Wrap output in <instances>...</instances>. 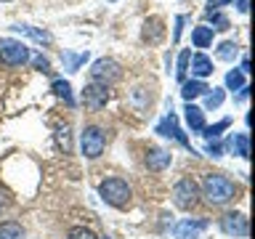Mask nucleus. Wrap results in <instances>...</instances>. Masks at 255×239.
<instances>
[{
  "mask_svg": "<svg viewBox=\"0 0 255 239\" xmlns=\"http://www.w3.org/2000/svg\"><path fill=\"white\" fill-rule=\"evenodd\" d=\"M191 43H194V48H207L213 43V27H207V24L194 27L191 29Z\"/></svg>",
  "mask_w": 255,
  "mask_h": 239,
  "instance_id": "nucleus-15",
  "label": "nucleus"
},
{
  "mask_svg": "<svg viewBox=\"0 0 255 239\" xmlns=\"http://www.w3.org/2000/svg\"><path fill=\"white\" fill-rule=\"evenodd\" d=\"M189 61H191V75H194L197 80H202V77H207V75H213V61L207 59L205 53H194Z\"/></svg>",
  "mask_w": 255,
  "mask_h": 239,
  "instance_id": "nucleus-13",
  "label": "nucleus"
},
{
  "mask_svg": "<svg viewBox=\"0 0 255 239\" xmlns=\"http://www.w3.org/2000/svg\"><path fill=\"white\" fill-rule=\"evenodd\" d=\"M247 8H250V0H237V11L239 13H247Z\"/></svg>",
  "mask_w": 255,
  "mask_h": 239,
  "instance_id": "nucleus-32",
  "label": "nucleus"
},
{
  "mask_svg": "<svg viewBox=\"0 0 255 239\" xmlns=\"http://www.w3.org/2000/svg\"><path fill=\"white\" fill-rule=\"evenodd\" d=\"M165 35V27H162V19L159 16H151V19L143 21V32H141V37L146 40V43H159Z\"/></svg>",
  "mask_w": 255,
  "mask_h": 239,
  "instance_id": "nucleus-12",
  "label": "nucleus"
},
{
  "mask_svg": "<svg viewBox=\"0 0 255 239\" xmlns=\"http://www.w3.org/2000/svg\"><path fill=\"white\" fill-rule=\"evenodd\" d=\"M223 5H231V0H207V11H218Z\"/></svg>",
  "mask_w": 255,
  "mask_h": 239,
  "instance_id": "nucleus-30",
  "label": "nucleus"
},
{
  "mask_svg": "<svg viewBox=\"0 0 255 239\" xmlns=\"http://www.w3.org/2000/svg\"><path fill=\"white\" fill-rule=\"evenodd\" d=\"M0 61L8 64V67H21L24 61H29V48L21 40L3 37L0 40Z\"/></svg>",
  "mask_w": 255,
  "mask_h": 239,
  "instance_id": "nucleus-5",
  "label": "nucleus"
},
{
  "mask_svg": "<svg viewBox=\"0 0 255 239\" xmlns=\"http://www.w3.org/2000/svg\"><path fill=\"white\" fill-rule=\"evenodd\" d=\"M189 59H191V51H181V56H178V69H175V77L181 80H186V72H189Z\"/></svg>",
  "mask_w": 255,
  "mask_h": 239,
  "instance_id": "nucleus-24",
  "label": "nucleus"
},
{
  "mask_svg": "<svg viewBox=\"0 0 255 239\" xmlns=\"http://www.w3.org/2000/svg\"><path fill=\"white\" fill-rule=\"evenodd\" d=\"M85 59H88V53H64V61H67V69L69 72H77V67L80 64H85Z\"/></svg>",
  "mask_w": 255,
  "mask_h": 239,
  "instance_id": "nucleus-25",
  "label": "nucleus"
},
{
  "mask_svg": "<svg viewBox=\"0 0 255 239\" xmlns=\"http://www.w3.org/2000/svg\"><path fill=\"white\" fill-rule=\"evenodd\" d=\"M226 127H229V120H221V122H215V125H210V127H205L202 135H205V138H218L221 130H226Z\"/></svg>",
  "mask_w": 255,
  "mask_h": 239,
  "instance_id": "nucleus-27",
  "label": "nucleus"
},
{
  "mask_svg": "<svg viewBox=\"0 0 255 239\" xmlns=\"http://www.w3.org/2000/svg\"><path fill=\"white\" fill-rule=\"evenodd\" d=\"M80 146H83V154L88 159H99L104 154V149H107V135H104L101 127L88 125L83 135H80Z\"/></svg>",
  "mask_w": 255,
  "mask_h": 239,
  "instance_id": "nucleus-4",
  "label": "nucleus"
},
{
  "mask_svg": "<svg viewBox=\"0 0 255 239\" xmlns=\"http://www.w3.org/2000/svg\"><path fill=\"white\" fill-rule=\"evenodd\" d=\"M143 165H146L149 170H165V167L170 165V151H165V149H149L146 157H143Z\"/></svg>",
  "mask_w": 255,
  "mask_h": 239,
  "instance_id": "nucleus-11",
  "label": "nucleus"
},
{
  "mask_svg": "<svg viewBox=\"0 0 255 239\" xmlns=\"http://www.w3.org/2000/svg\"><path fill=\"white\" fill-rule=\"evenodd\" d=\"M237 194V186H234V181L226 178V175H221V173H210V175H205V181H202V194L199 197H205L210 205H226L231 202Z\"/></svg>",
  "mask_w": 255,
  "mask_h": 239,
  "instance_id": "nucleus-1",
  "label": "nucleus"
},
{
  "mask_svg": "<svg viewBox=\"0 0 255 239\" xmlns=\"http://www.w3.org/2000/svg\"><path fill=\"white\" fill-rule=\"evenodd\" d=\"M157 133L159 135H167V138H175V141H181L183 146H189V141H186V135L181 133V127H178V122H175V117L173 115H167L162 122L157 125Z\"/></svg>",
  "mask_w": 255,
  "mask_h": 239,
  "instance_id": "nucleus-10",
  "label": "nucleus"
},
{
  "mask_svg": "<svg viewBox=\"0 0 255 239\" xmlns=\"http://www.w3.org/2000/svg\"><path fill=\"white\" fill-rule=\"evenodd\" d=\"M53 93L59 96V99H64L67 104H72V85L67 83V80H53Z\"/></svg>",
  "mask_w": 255,
  "mask_h": 239,
  "instance_id": "nucleus-21",
  "label": "nucleus"
},
{
  "mask_svg": "<svg viewBox=\"0 0 255 239\" xmlns=\"http://www.w3.org/2000/svg\"><path fill=\"white\" fill-rule=\"evenodd\" d=\"M223 99H226V91H223V88H213V93L205 96V107L207 109H218L223 104Z\"/></svg>",
  "mask_w": 255,
  "mask_h": 239,
  "instance_id": "nucleus-22",
  "label": "nucleus"
},
{
  "mask_svg": "<svg viewBox=\"0 0 255 239\" xmlns=\"http://www.w3.org/2000/svg\"><path fill=\"white\" fill-rule=\"evenodd\" d=\"M67 239H99V237H96L91 229H85V226H75V229H69Z\"/></svg>",
  "mask_w": 255,
  "mask_h": 239,
  "instance_id": "nucleus-26",
  "label": "nucleus"
},
{
  "mask_svg": "<svg viewBox=\"0 0 255 239\" xmlns=\"http://www.w3.org/2000/svg\"><path fill=\"white\" fill-rule=\"evenodd\" d=\"M205 229H207L205 218H183L178 226L173 229V234H175V239H197Z\"/></svg>",
  "mask_w": 255,
  "mask_h": 239,
  "instance_id": "nucleus-9",
  "label": "nucleus"
},
{
  "mask_svg": "<svg viewBox=\"0 0 255 239\" xmlns=\"http://www.w3.org/2000/svg\"><path fill=\"white\" fill-rule=\"evenodd\" d=\"M226 88H229V91H242V88H245V72H239V69L229 72V75H226Z\"/></svg>",
  "mask_w": 255,
  "mask_h": 239,
  "instance_id": "nucleus-23",
  "label": "nucleus"
},
{
  "mask_svg": "<svg viewBox=\"0 0 255 239\" xmlns=\"http://www.w3.org/2000/svg\"><path fill=\"white\" fill-rule=\"evenodd\" d=\"M199 202V186L194 178H181L173 186V205L178 210H194Z\"/></svg>",
  "mask_w": 255,
  "mask_h": 239,
  "instance_id": "nucleus-3",
  "label": "nucleus"
},
{
  "mask_svg": "<svg viewBox=\"0 0 255 239\" xmlns=\"http://www.w3.org/2000/svg\"><path fill=\"white\" fill-rule=\"evenodd\" d=\"M221 231L229 237H247L250 234V223L242 213H226L221 218Z\"/></svg>",
  "mask_w": 255,
  "mask_h": 239,
  "instance_id": "nucleus-8",
  "label": "nucleus"
},
{
  "mask_svg": "<svg viewBox=\"0 0 255 239\" xmlns=\"http://www.w3.org/2000/svg\"><path fill=\"white\" fill-rule=\"evenodd\" d=\"M237 53H239V48H237V43H231V40H226V43H221L218 45V59L221 61H234L237 59Z\"/></svg>",
  "mask_w": 255,
  "mask_h": 239,
  "instance_id": "nucleus-20",
  "label": "nucleus"
},
{
  "mask_svg": "<svg viewBox=\"0 0 255 239\" xmlns=\"http://www.w3.org/2000/svg\"><path fill=\"white\" fill-rule=\"evenodd\" d=\"M91 77H93V83H101L109 88L112 83H117L123 77V69H120V64L115 59H96L91 67Z\"/></svg>",
  "mask_w": 255,
  "mask_h": 239,
  "instance_id": "nucleus-6",
  "label": "nucleus"
},
{
  "mask_svg": "<svg viewBox=\"0 0 255 239\" xmlns=\"http://www.w3.org/2000/svg\"><path fill=\"white\" fill-rule=\"evenodd\" d=\"M239 72H250V56H245V59H242V69H239Z\"/></svg>",
  "mask_w": 255,
  "mask_h": 239,
  "instance_id": "nucleus-33",
  "label": "nucleus"
},
{
  "mask_svg": "<svg viewBox=\"0 0 255 239\" xmlns=\"http://www.w3.org/2000/svg\"><path fill=\"white\" fill-rule=\"evenodd\" d=\"M99 194L107 205L123 210V207L130 205L133 191H130V186H128V181H123V178H107V181L99 183Z\"/></svg>",
  "mask_w": 255,
  "mask_h": 239,
  "instance_id": "nucleus-2",
  "label": "nucleus"
},
{
  "mask_svg": "<svg viewBox=\"0 0 255 239\" xmlns=\"http://www.w3.org/2000/svg\"><path fill=\"white\" fill-rule=\"evenodd\" d=\"M32 67L40 69V72H48V67H51V64H48L45 56H32Z\"/></svg>",
  "mask_w": 255,
  "mask_h": 239,
  "instance_id": "nucleus-29",
  "label": "nucleus"
},
{
  "mask_svg": "<svg viewBox=\"0 0 255 239\" xmlns=\"http://www.w3.org/2000/svg\"><path fill=\"white\" fill-rule=\"evenodd\" d=\"M186 125L191 127V133H202L205 130V112L194 107V104H186Z\"/></svg>",
  "mask_w": 255,
  "mask_h": 239,
  "instance_id": "nucleus-14",
  "label": "nucleus"
},
{
  "mask_svg": "<svg viewBox=\"0 0 255 239\" xmlns=\"http://www.w3.org/2000/svg\"><path fill=\"white\" fill-rule=\"evenodd\" d=\"M207 19L215 24V29H229V19H226V16H221V13L210 11V13H207Z\"/></svg>",
  "mask_w": 255,
  "mask_h": 239,
  "instance_id": "nucleus-28",
  "label": "nucleus"
},
{
  "mask_svg": "<svg viewBox=\"0 0 255 239\" xmlns=\"http://www.w3.org/2000/svg\"><path fill=\"white\" fill-rule=\"evenodd\" d=\"M83 101H85V107L93 109V112L104 109V107H107V101H109V88L101 85V83L85 85V88H83Z\"/></svg>",
  "mask_w": 255,
  "mask_h": 239,
  "instance_id": "nucleus-7",
  "label": "nucleus"
},
{
  "mask_svg": "<svg viewBox=\"0 0 255 239\" xmlns=\"http://www.w3.org/2000/svg\"><path fill=\"white\" fill-rule=\"evenodd\" d=\"M0 3H8V0H0Z\"/></svg>",
  "mask_w": 255,
  "mask_h": 239,
  "instance_id": "nucleus-34",
  "label": "nucleus"
},
{
  "mask_svg": "<svg viewBox=\"0 0 255 239\" xmlns=\"http://www.w3.org/2000/svg\"><path fill=\"white\" fill-rule=\"evenodd\" d=\"M207 151H210L213 157H221V151H223V149H221V143H218V141H215V143L210 141V143H207Z\"/></svg>",
  "mask_w": 255,
  "mask_h": 239,
  "instance_id": "nucleus-31",
  "label": "nucleus"
},
{
  "mask_svg": "<svg viewBox=\"0 0 255 239\" xmlns=\"http://www.w3.org/2000/svg\"><path fill=\"white\" fill-rule=\"evenodd\" d=\"M205 91H210L202 80H189V83H183V88H181V96L186 99L189 104H191V99H197V96H202Z\"/></svg>",
  "mask_w": 255,
  "mask_h": 239,
  "instance_id": "nucleus-16",
  "label": "nucleus"
},
{
  "mask_svg": "<svg viewBox=\"0 0 255 239\" xmlns=\"http://www.w3.org/2000/svg\"><path fill=\"white\" fill-rule=\"evenodd\" d=\"M16 32H21V35H29L32 40H37V43H51V35H48V32H43V29H35V27H27V24H16V27H13Z\"/></svg>",
  "mask_w": 255,
  "mask_h": 239,
  "instance_id": "nucleus-18",
  "label": "nucleus"
},
{
  "mask_svg": "<svg viewBox=\"0 0 255 239\" xmlns=\"http://www.w3.org/2000/svg\"><path fill=\"white\" fill-rule=\"evenodd\" d=\"M231 149H234V154L239 157H250V138H247V133H237L234 138H231Z\"/></svg>",
  "mask_w": 255,
  "mask_h": 239,
  "instance_id": "nucleus-19",
  "label": "nucleus"
},
{
  "mask_svg": "<svg viewBox=\"0 0 255 239\" xmlns=\"http://www.w3.org/2000/svg\"><path fill=\"white\" fill-rule=\"evenodd\" d=\"M0 239H24V229L16 221H3L0 223Z\"/></svg>",
  "mask_w": 255,
  "mask_h": 239,
  "instance_id": "nucleus-17",
  "label": "nucleus"
}]
</instances>
